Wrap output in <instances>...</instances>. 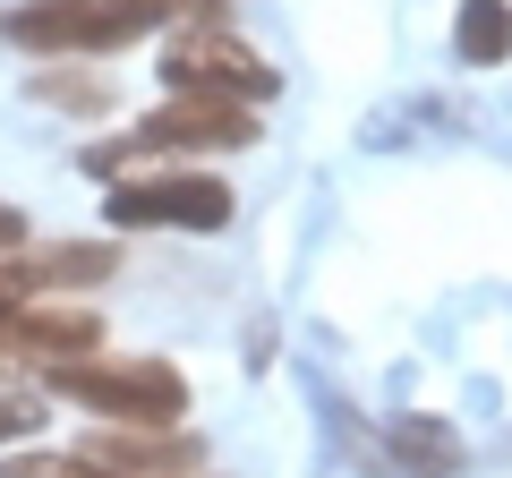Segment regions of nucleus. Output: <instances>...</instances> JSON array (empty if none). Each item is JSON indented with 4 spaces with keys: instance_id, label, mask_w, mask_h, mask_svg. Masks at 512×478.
Returning <instances> with one entry per match:
<instances>
[{
    "instance_id": "obj_1",
    "label": "nucleus",
    "mask_w": 512,
    "mask_h": 478,
    "mask_svg": "<svg viewBox=\"0 0 512 478\" xmlns=\"http://www.w3.org/2000/svg\"><path fill=\"white\" fill-rule=\"evenodd\" d=\"M154 26H171V0H18L0 18V43H18L35 60H103Z\"/></svg>"
},
{
    "instance_id": "obj_2",
    "label": "nucleus",
    "mask_w": 512,
    "mask_h": 478,
    "mask_svg": "<svg viewBox=\"0 0 512 478\" xmlns=\"http://www.w3.org/2000/svg\"><path fill=\"white\" fill-rule=\"evenodd\" d=\"M43 385L103 427H188V376L171 359H111V350H94V359L52 368Z\"/></svg>"
},
{
    "instance_id": "obj_3",
    "label": "nucleus",
    "mask_w": 512,
    "mask_h": 478,
    "mask_svg": "<svg viewBox=\"0 0 512 478\" xmlns=\"http://www.w3.org/2000/svg\"><path fill=\"white\" fill-rule=\"evenodd\" d=\"M163 86L171 94H197V103H274L282 94V69L256 43H239L231 26H180V35L163 43Z\"/></svg>"
},
{
    "instance_id": "obj_4",
    "label": "nucleus",
    "mask_w": 512,
    "mask_h": 478,
    "mask_svg": "<svg viewBox=\"0 0 512 478\" xmlns=\"http://www.w3.org/2000/svg\"><path fill=\"white\" fill-rule=\"evenodd\" d=\"M103 214L120 231H231L239 197L205 163H180V171H128V180H111Z\"/></svg>"
},
{
    "instance_id": "obj_5",
    "label": "nucleus",
    "mask_w": 512,
    "mask_h": 478,
    "mask_svg": "<svg viewBox=\"0 0 512 478\" xmlns=\"http://www.w3.org/2000/svg\"><path fill=\"white\" fill-rule=\"evenodd\" d=\"M0 342L18 350L35 376H52V368H69V359H94V350H103V325H94L86 308H69V299H26V308L0 325Z\"/></svg>"
},
{
    "instance_id": "obj_6",
    "label": "nucleus",
    "mask_w": 512,
    "mask_h": 478,
    "mask_svg": "<svg viewBox=\"0 0 512 478\" xmlns=\"http://www.w3.org/2000/svg\"><path fill=\"white\" fill-rule=\"evenodd\" d=\"M86 461L111 478H205V444L188 427H94Z\"/></svg>"
},
{
    "instance_id": "obj_7",
    "label": "nucleus",
    "mask_w": 512,
    "mask_h": 478,
    "mask_svg": "<svg viewBox=\"0 0 512 478\" xmlns=\"http://www.w3.org/2000/svg\"><path fill=\"white\" fill-rule=\"evenodd\" d=\"M26 265H35L43 299H69V291H103L120 274V248L111 239H52V248H26Z\"/></svg>"
},
{
    "instance_id": "obj_8",
    "label": "nucleus",
    "mask_w": 512,
    "mask_h": 478,
    "mask_svg": "<svg viewBox=\"0 0 512 478\" xmlns=\"http://www.w3.org/2000/svg\"><path fill=\"white\" fill-rule=\"evenodd\" d=\"M26 94H35L43 111L103 120V111L120 103V77H111V69H86V60H43V69H26Z\"/></svg>"
},
{
    "instance_id": "obj_9",
    "label": "nucleus",
    "mask_w": 512,
    "mask_h": 478,
    "mask_svg": "<svg viewBox=\"0 0 512 478\" xmlns=\"http://www.w3.org/2000/svg\"><path fill=\"white\" fill-rule=\"evenodd\" d=\"M453 52L470 69H504L512 60V0H461L453 9Z\"/></svg>"
},
{
    "instance_id": "obj_10",
    "label": "nucleus",
    "mask_w": 512,
    "mask_h": 478,
    "mask_svg": "<svg viewBox=\"0 0 512 478\" xmlns=\"http://www.w3.org/2000/svg\"><path fill=\"white\" fill-rule=\"evenodd\" d=\"M393 453H402L410 478H461V436L436 419H402L393 427Z\"/></svg>"
},
{
    "instance_id": "obj_11",
    "label": "nucleus",
    "mask_w": 512,
    "mask_h": 478,
    "mask_svg": "<svg viewBox=\"0 0 512 478\" xmlns=\"http://www.w3.org/2000/svg\"><path fill=\"white\" fill-rule=\"evenodd\" d=\"M26 299H43V291H35V265H26V257H0V325H9Z\"/></svg>"
},
{
    "instance_id": "obj_12",
    "label": "nucleus",
    "mask_w": 512,
    "mask_h": 478,
    "mask_svg": "<svg viewBox=\"0 0 512 478\" xmlns=\"http://www.w3.org/2000/svg\"><path fill=\"white\" fill-rule=\"evenodd\" d=\"M35 427H43V410L26 402V393H0V444H26Z\"/></svg>"
},
{
    "instance_id": "obj_13",
    "label": "nucleus",
    "mask_w": 512,
    "mask_h": 478,
    "mask_svg": "<svg viewBox=\"0 0 512 478\" xmlns=\"http://www.w3.org/2000/svg\"><path fill=\"white\" fill-rule=\"evenodd\" d=\"M0 257H26V214L18 205H0Z\"/></svg>"
},
{
    "instance_id": "obj_14",
    "label": "nucleus",
    "mask_w": 512,
    "mask_h": 478,
    "mask_svg": "<svg viewBox=\"0 0 512 478\" xmlns=\"http://www.w3.org/2000/svg\"><path fill=\"white\" fill-rule=\"evenodd\" d=\"M26 376H35V368H26V359H18V350H9V342H0V393H26Z\"/></svg>"
},
{
    "instance_id": "obj_15",
    "label": "nucleus",
    "mask_w": 512,
    "mask_h": 478,
    "mask_svg": "<svg viewBox=\"0 0 512 478\" xmlns=\"http://www.w3.org/2000/svg\"><path fill=\"white\" fill-rule=\"evenodd\" d=\"M171 18H188V26H222V0H171Z\"/></svg>"
}]
</instances>
